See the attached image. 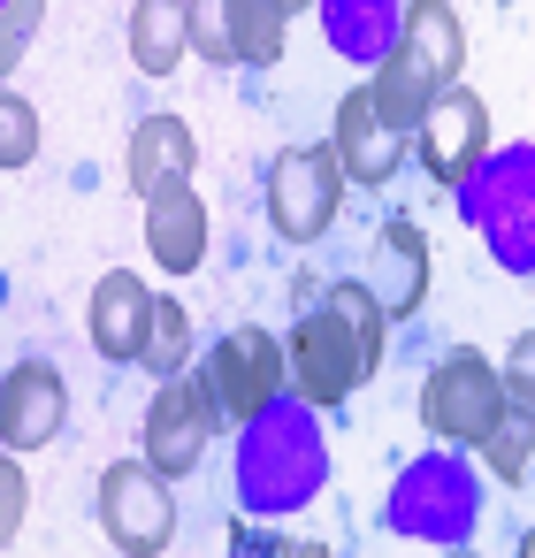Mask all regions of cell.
Instances as JSON below:
<instances>
[{
    "label": "cell",
    "mask_w": 535,
    "mask_h": 558,
    "mask_svg": "<svg viewBox=\"0 0 535 558\" xmlns=\"http://www.w3.org/2000/svg\"><path fill=\"white\" fill-rule=\"evenodd\" d=\"M413 146H421V169H428L436 184H466L474 161L489 154V108H482V93L443 85V93L428 100V116L413 123Z\"/></svg>",
    "instance_id": "cell-8"
},
{
    "label": "cell",
    "mask_w": 535,
    "mask_h": 558,
    "mask_svg": "<svg viewBox=\"0 0 535 558\" xmlns=\"http://www.w3.org/2000/svg\"><path fill=\"white\" fill-rule=\"evenodd\" d=\"M70 428V383L54 360H16L0 383V444L9 451H39Z\"/></svg>",
    "instance_id": "cell-9"
},
{
    "label": "cell",
    "mask_w": 535,
    "mask_h": 558,
    "mask_svg": "<svg viewBox=\"0 0 535 558\" xmlns=\"http://www.w3.org/2000/svg\"><path fill=\"white\" fill-rule=\"evenodd\" d=\"M32 24H39V0H9V24H0V62H24V47H32Z\"/></svg>",
    "instance_id": "cell-23"
},
{
    "label": "cell",
    "mask_w": 535,
    "mask_h": 558,
    "mask_svg": "<svg viewBox=\"0 0 535 558\" xmlns=\"http://www.w3.org/2000/svg\"><path fill=\"white\" fill-rule=\"evenodd\" d=\"M283 9H291V16H299V9H314V0H283Z\"/></svg>",
    "instance_id": "cell-24"
},
{
    "label": "cell",
    "mask_w": 535,
    "mask_h": 558,
    "mask_svg": "<svg viewBox=\"0 0 535 558\" xmlns=\"http://www.w3.org/2000/svg\"><path fill=\"white\" fill-rule=\"evenodd\" d=\"M138 367H154V375L192 367V314H184L177 299H161V306H154V337H146V360H138Z\"/></svg>",
    "instance_id": "cell-18"
},
{
    "label": "cell",
    "mask_w": 535,
    "mask_h": 558,
    "mask_svg": "<svg viewBox=\"0 0 535 558\" xmlns=\"http://www.w3.org/2000/svg\"><path fill=\"white\" fill-rule=\"evenodd\" d=\"M215 428H222V413H215L207 375H199V367H177V375H161V390H154V405H146L138 444H146V459L177 482V474H192V466L207 459Z\"/></svg>",
    "instance_id": "cell-6"
},
{
    "label": "cell",
    "mask_w": 535,
    "mask_h": 558,
    "mask_svg": "<svg viewBox=\"0 0 535 558\" xmlns=\"http://www.w3.org/2000/svg\"><path fill=\"white\" fill-rule=\"evenodd\" d=\"M497 413H504V375H497V360H482L474 344H451V352L428 367V383H421V421H428L443 444H474V451H482V436L497 428Z\"/></svg>",
    "instance_id": "cell-4"
},
{
    "label": "cell",
    "mask_w": 535,
    "mask_h": 558,
    "mask_svg": "<svg viewBox=\"0 0 535 558\" xmlns=\"http://www.w3.org/2000/svg\"><path fill=\"white\" fill-rule=\"evenodd\" d=\"M24 451H9V466H0V543H16V527H24V505H32V482H24V466H16Z\"/></svg>",
    "instance_id": "cell-21"
},
{
    "label": "cell",
    "mask_w": 535,
    "mask_h": 558,
    "mask_svg": "<svg viewBox=\"0 0 535 558\" xmlns=\"http://www.w3.org/2000/svg\"><path fill=\"white\" fill-rule=\"evenodd\" d=\"M382 268H390V283H375V299H382L390 314H413V306L428 299V238H421L413 222H390V230H382Z\"/></svg>",
    "instance_id": "cell-15"
},
{
    "label": "cell",
    "mask_w": 535,
    "mask_h": 558,
    "mask_svg": "<svg viewBox=\"0 0 535 558\" xmlns=\"http://www.w3.org/2000/svg\"><path fill=\"white\" fill-rule=\"evenodd\" d=\"M146 253H154L169 276H192V268L207 260V207H199L192 177L146 192Z\"/></svg>",
    "instance_id": "cell-12"
},
{
    "label": "cell",
    "mask_w": 535,
    "mask_h": 558,
    "mask_svg": "<svg viewBox=\"0 0 535 558\" xmlns=\"http://www.w3.org/2000/svg\"><path fill=\"white\" fill-rule=\"evenodd\" d=\"M504 398H520V405H535V329H520L512 337V352H504Z\"/></svg>",
    "instance_id": "cell-22"
},
{
    "label": "cell",
    "mask_w": 535,
    "mask_h": 558,
    "mask_svg": "<svg viewBox=\"0 0 535 558\" xmlns=\"http://www.w3.org/2000/svg\"><path fill=\"white\" fill-rule=\"evenodd\" d=\"M32 154H39V108L9 93L0 100V169H32Z\"/></svg>",
    "instance_id": "cell-19"
},
{
    "label": "cell",
    "mask_w": 535,
    "mask_h": 558,
    "mask_svg": "<svg viewBox=\"0 0 535 558\" xmlns=\"http://www.w3.org/2000/svg\"><path fill=\"white\" fill-rule=\"evenodd\" d=\"M459 62H466V32H459V9L451 0H413L405 24H398V47L382 54L375 70V108L413 138V123L428 116V100L443 85H459Z\"/></svg>",
    "instance_id": "cell-2"
},
{
    "label": "cell",
    "mask_w": 535,
    "mask_h": 558,
    "mask_svg": "<svg viewBox=\"0 0 535 558\" xmlns=\"http://www.w3.org/2000/svg\"><path fill=\"white\" fill-rule=\"evenodd\" d=\"M192 54H207V62H238L230 0H192Z\"/></svg>",
    "instance_id": "cell-20"
},
{
    "label": "cell",
    "mask_w": 535,
    "mask_h": 558,
    "mask_svg": "<svg viewBox=\"0 0 535 558\" xmlns=\"http://www.w3.org/2000/svg\"><path fill=\"white\" fill-rule=\"evenodd\" d=\"M154 283L131 276V268H108L93 283V306H85V337L115 360V367H138L146 360V337H154Z\"/></svg>",
    "instance_id": "cell-11"
},
{
    "label": "cell",
    "mask_w": 535,
    "mask_h": 558,
    "mask_svg": "<svg viewBox=\"0 0 535 558\" xmlns=\"http://www.w3.org/2000/svg\"><path fill=\"white\" fill-rule=\"evenodd\" d=\"M482 459H489V474H497V482H520V474L535 466V405H520V398H504V413H497V428L482 436Z\"/></svg>",
    "instance_id": "cell-17"
},
{
    "label": "cell",
    "mask_w": 535,
    "mask_h": 558,
    "mask_svg": "<svg viewBox=\"0 0 535 558\" xmlns=\"http://www.w3.org/2000/svg\"><path fill=\"white\" fill-rule=\"evenodd\" d=\"M192 54V0H138L131 9V62L138 77H169Z\"/></svg>",
    "instance_id": "cell-14"
},
{
    "label": "cell",
    "mask_w": 535,
    "mask_h": 558,
    "mask_svg": "<svg viewBox=\"0 0 535 558\" xmlns=\"http://www.w3.org/2000/svg\"><path fill=\"white\" fill-rule=\"evenodd\" d=\"M344 184H352V177H344L337 146H283V154L268 161V222H276V238L314 245V238L337 222Z\"/></svg>",
    "instance_id": "cell-5"
},
{
    "label": "cell",
    "mask_w": 535,
    "mask_h": 558,
    "mask_svg": "<svg viewBox=\"0 0 535 558\" xmlns=\"http://www.w3.org/2000/svg\"><path fill=\"white\" fill-rule=\"evenodd\" d=\"M100 527H108V543L131 550V558L169 550V535H177L169 474H161L154 459H123V466H108V474H100Z\"/></svg>",
    "instance_id": "cell-7"
},
{
    "label": "cell",
    "mask_w": 535,
    "mask_h": 558,
    "mask_svg": "<svg viewBox=\"0 0 535 558\" xmlns=\"http://www.w3.org/2000/svg\"><path fill=\"white\" fill-rule=\"evenodd\" d=\"M199 169V138H192V123L184 116H146V123H131V146H123V177H131V192L146 199V192H161V184H177V177H192Z\"/></svg>",
    "instance_id": "cell-13"
},
{
    "label": "cell",
    "mask_w": 535,
    "mask_h": 558,
    "mask_svg": "<svg viewBox=\"0 0 535 558\" xmlns=\"http://www.w3.org/2000/svg\"><path fill=\"white\" fill-rule=\"evenodd\" d=\"M199 375H207V390H215L222 428H253V421L283 398V383H291V352H283V337H276V329L238 322V329H222V337L207 344Z\"/></svg>",
    "instance_id": "cell-3"
},
{
    "label": "cell",
    "mask_w": 535,
    "mask_h": 558,
    "mask_svg": "<svg viewBox=\"0 0 535 558\" xmlns=\"http://www.w3.org/2000/svg\"><path fill=\"white\" fill-rule=\"evenodd\" d=\"M382 337H390V306L375 299V283H329L321 306L291 329V390L306 405H344L375 367H382Z\"/></svg>",
    "instance_id": "cell-1"
},
{
    "label": "cell",
    "mask_w": 535,
    "mask_h": 558,
    "mask_svg": "<svg viewBox=\"0 0 535 558\" xmlns=\"http://www.w3.org/2000/svg\"><path fill=\"white\" fill-rule=\"evenodd\" d=\"M329 146H337V161H344V177L360 184V192H375V184H390L398 177V161H405V131L375 108V93L367 85H352L344 100H337V131H329Z\"/></svg>",
    "instance_id": "cell-10"
},
{
    "label": "cell",
    "mask_w": 535,
    "mask_h": 558,
    "mask_svg": "<svg viewBox=\"0 0 535 558\" xmlns=\"http://www.w3.org/2000/svg\"><path fill=\"white\" fill-rule=\"evenodd\" d=\"M230 32H238V62L245 70H268V62H283L291 9H283V0H230Z\"/></svg>",
    "instance_id": "cell-16"
}]
</instances>
